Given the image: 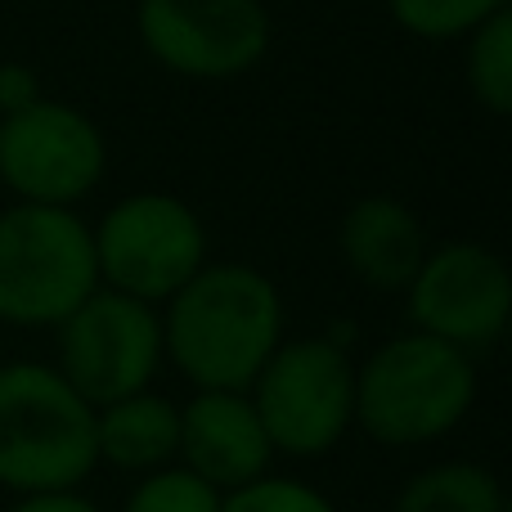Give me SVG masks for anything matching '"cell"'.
<instances>
[{
    "label": "cell",
    "instance_id": "cell-1",
    "mask_svg": "<svg viewBox=\"0 0 512 512\" xmlns=\"http://www.w3.org/2000/svg\"><path fill=\"white\" fill-rule=\"evenodd\" d=\"M162 355L194 391H248L283 342V297L243 261H207L162 301Z\"/></svg>",
    "mask_w": 512,
    "mask_h": 512
},
{
    "label": "cell",
    "instance_id": "cell-2",
    "mask_svg": "<svg viewBox=\"0 0 512 512\" xmlns=\"http://www.w3.org/2000/svg\"><path fill=\"white\" fill-rule=\"evenodd\" d=\"M477 405V355L418 328L355 364V427L382 450L436 445Z\"/></svg>",
    "mask_w": 512,
    "mask_h": 512
},
{
    "label": "cell",
    "instance_id": "cell-3",
    "mask_svg": "<svg viewBox=\"0 0 512 512\" xmlns=\"http://www.w3.org/2000/svg\"><path fill=\"white\" fill-rule=\"evenodd\" d=\"M95 468V409L54 364L0 360V490H81Z\"/></svg>",
    "mask_w": 512,
    "mask_h": 512
},
{
    "label": "cell",
    "instance_id": "cell-4",
    "mask_svg": "<svg viewBox=\"0 0 512 512\" xmlns=\"http://www.w3.org/2000/svg\"><path fill=\"white\" fill-rule=\"evenodd\" d=\"M248 400L274 459H324L355 427V360L328 333L283 337L252 378Z\"/></svg>",
    "mask_w": 512,
    "mask_h": 512
},
{
    "label": "cell",
    "instance_id": "cell-5",
    "mask_svg": "<svg viewBox=\"0 0 512 512\" xmlns=\"http://www.w3.org/2000/svg\"><path fill=\"white\" fill-rule=\"evenodd\" d=\"M95 288V239L72 207L0 212V328H59Z\"/></svg>",
    "mask_w": 512,
    "mask_h": 512
},
{
    "label": "cell",
    "instance_id": "cell-6",
    "mask_svg": "<svg viewBox=\"0 0 512 512\" xmlns=\"http://www.w3.org/2000/svg\"><path fill=\"white\" fill-rule=\"evenodd\" d=\"M99 288H113L144 306L171 301L207 265V230L176 194H131L90 230Z\"/></svg>",
    "mask_w": 512,
    "mask_h": 512
},
{
    "label": "cell",
    "instance_id": "cell-7",
    "mask_svg": "<svg viewBox=\"0 0 512 512\" xmlns=\"http://www.w3.org/2000/svg\"><path fill=\"white\" fill-rule=\"evenodd\" d=\"M162 364L167 355L158 306H144L113 288H95L54 328V369L90 409L149 391Z\"/></svg>",
    "mask_w": 512,
    "mask_h": 512
},
{
    "label": "cell",
    "instance_id": "cell-8",
    "mask_svg": "<svg viewBox=\"0 0 512 512\" xmlns=\"http://www.w3.org/2000/svg\"><path fill=\"white\" fill-rule=\"evenodd\" d=\"M108 171L104 131L63 99L0 117V185L18 203L77 207Z\"/></svg>",
    "mask_w": 512,
    "mask_h": 512
},
{
    "label": "cell",
    "instance_id": "cell-9",
    "mask_svg": "<svg viewBox=\"0 0 512 512\" xmlns=\"http://www.w3.org/2000/svg\"><path fill=\"white\" fill-rule=\"evenodd\" d=\"M135 32L153 63L189 81H234L270 50L261 0H140Z\"/></svg>",
    "mask_w": 512,
    "mask_h": 512
},
{
    "label": "cell",
    "instance_id": "cell-10",
    "mask_svg": "<svg viewBox=\"0 0 512 512\" xmlns=\"http://www.w3.org/2000/svg\"><path fill=\"white\" fill-rule=\"evenodd\" d=\"M405 301L418 333L477 355L495 346L508 328L512 274L495 248L454 239L427 248L423 265L405 288Z\"/></svg>",
    "mask_w": 512,
    "mask_h": 512
},
{
    "label": "cell",
    "instance_id": "cell-11",
    "mask_svg": "<svg viewBox=\"0 0 512 512\" xmlns=\"http://www.w3.org/2000/svg\"><path fill=\"white\" fill-rule=\"evenodd\" d=\"M176 463L221 495L252 486L274 463L248 391H194L180 405Z\"/></svg>",
    "mask_w": 512,
    "mask_h": 512
},
{
    "label": "cell",
    "instance_id": "cell-12",
    "mask_svg": "<svg viewBox=\"0 0 512 512\" xmlns=\"http://www.w3.org/2000/svg\"><path fill=\"white\" fill-rule=\"evenodd\" d=\"M337 252L364 288L405 292L427 256V234L400 198L369 194L346 207L337 225Z\"/></svg>",
    "mask_w": 512,
    "mask_h": 512
},
{
    "label": "cell",
    "instance_id": "cell-13",
    "mask_svg": "<svg viewBox=\"0 0 512 512\" xmlns=\"http://www.w3.org/2000/svg\"><path fill=\"white\" fill-rule=\"evenodd\" d=\"M180 445V405L162 391H135L126 400L95 409V454L104 468L126 477H144L176 463Z\"/></svg>",
    "mask_w": 512,
    "mask_h": 512
},
{
    "label": "cell",
    "instance_id": "cell-14",
    "mask_svg": "<svg viewBox=\"0 0 512 512\" xmlns=\"http://www.w3.org/2000/svg\"><path fill=\"white\" fill-rule=\"evenodd\" d=\"M391 512H508V499L486 463L441 459L400 481Z\"/></svg>",
    "mask_w": 512,
    "mask_h": 512
},
{
    "label": "cell",
    "instance_id": "cell-15",
    "mask_svg": "<svg viewBox=\"0 0 512 512\" xmlns=\"http://www.w3.org/2000/svg\"><path fill=\"white\" fill-rule=\"evenodd\" d=\"M468 41V90L486 113L508 117L512 113V9L486 18L477 32L463 36Z\"/></svg>",
    "mask_w": 512,
    "mask_h": 512
},
{
    "label": "cell",
    "instance_id": "cell-16",
    "mask_svg": "<svg viewBox=\"0 0 512 512\" xmlns=\"http://www.w3.org/2000/svg\"><path fill=\"white\" fill-rule=\"evenodd\" d=\"M400 32L418 41H463L486 18L512 9V0H387Z\"/></svg>",
    "mask_w": 512,
    "mask_h": 512
},
{
    "label": "cell",
    "instance_id": "cell-17",
    "mask_svg": "<svg viewBox=\"0 0 512 512\" xmlns=\"http://www.w3.org/2000/svg\"><path fill=\"white\" fill-rule=\"evenodd\" d=\"M221 504H225L221 490L198 481L180 463H167L158 472L135 477V486L122 499V512H221Z\"/></svg>",
    "mask_w": 512,
    "mask_h": 512
},
{
    "label": "cell",
    "instance_id": "cell-18",
    "mask_svg": "<svg viewBox=\"0 0 512 512\" xmlns=\"http://www.w3.org/2000/svg\"><path fill=\"white\" fill-rule=\"evenodd\" d=\"M221 512H342V508H337L319 486H310V481L265 472V477H256L252 486L225 495Z\"/></svg>",
    "mask_w": 512,
    "mask_h": 512
},
{
    "label": "cell",
    "instance_id": "cell-19",
    "mask_svg": "<svg viewBox=\"0 0 512 512\" xmlns=\"http://www.w3.org/2000/svg\"><path fill=\"white\" fill-rule=\"evenodd\" d=\"M36 99H45L41 77H36L27 63H0V117L23 113Z\"/></svg>",
    "mask_w": 512,
    "mask_h": 512
},
{
    "label": "cell",
    "instance_id": "cell-20",
    "mask_svg": "<svg viewBox=\"0 0 512 512\" xmlns=\"http://www.w3.org/2000/svg\"><path fill=\"white\" fill-rule=\"evenodd\" d=\"M5 512H104L86 490H50V495H18Z\"/></svg>",
    "mask_w": 512,
    "mask_h": 512
}]
</instances>
